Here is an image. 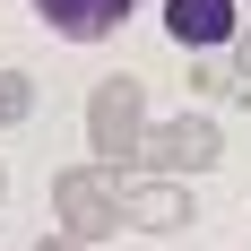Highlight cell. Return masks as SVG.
Instances as JSON below:
<instances>
[{
  "label": "cell",
  "instance_id": "6da1fadb",
  "mask_svg": "<svg viewBox=\"0 0 251 251\" xmlns=\"http://www.w3.org/2000/svg\"><path fill=\"white\" fill-rule=\"evenodd\" d=\"M87 148H96V165H113V174H139V148H148V87L130 70L96 78V96H87Z\"/></svg>",
  "mask_w": 251,
  "mask_h": 251
},
{
  "label": "cell",
  "instance_id": "7a4b0ae2",
  "mask_svg": "<svg viewBox=\"0 0 251 251\" xmlns=\"http://www.w3.org/2000/svg\"><path fill=\"white\" fill-rule=\"evenodd\" d=\"M122 191H130V174H113V165H61V174H52V217H61V234H78V243L130 234Z\"/></svg>",
  "mask_w": 251,
  "mask_h": 251
},
{
  "label": "cell",
  "instance_id": "3957f363",
  "mask_svg": "<svg viewBox=\"0 0 251 251\" xmlns=\"http://www.w3.org/2000/svg\"><path fill=\"white\" fill-rule=\"evenodd\" d=\"M217 156H226V130H217V113H174L165 130H148V148H139V174H217Z\"/></svg>",
  "mask_w": 251,
  "mask_h": 251
},
{
  "label": "cell",
  "instance_id": "277c9868",
  "mask_svg": "<svg viewBox=\"0 0 251 251\" xmlns=\"http://www.w3.org/2000/svg\"><path fill=\"white\" fill-rule=\"evenodd\" d=\"M122 217H130V234H191L200 226V200H191L182 174H139L122 191Z\"/></svg>",
  "mask_w": 251,
  "mask_h": 251
},
{
  "label": "cell",
  "instance_id": "5b68a950",
  "mask_svg": "<svg viewBox=\"0 0 251 251\" xmlns=\"http://www.w3.org/2000/svg\"><path fill=\"white\" fill-rule=\"evenodd\" d=\"M156 18H165V35L182 52H226L243 35V0H165Z\"/></svg>",
  "mask_w": 251,
  "mask_h": 251
},
{
  "label": "cell",
  "instance_id": "8992f818",
  "mask_svg": "<svg viewBox=\"0 0 251 251\" xmlns=\"http://www.w3.org/2000/svg\"><path fill=\"white\" fill-rule=\"evenodd\" d=\"M35 18H44L61 44H104V35L122 26L113 9H104V0H35Z\"/></svg>",
  "mask_w": 251,
  "mask_h": 251
},
{
  "label": "cell",
  "instance_id": "52a82bcc",
  "mask_svg": "<svg viewBox=\"0 0 251 251\" xmlns=\"http://www.w3.org/2000/svg\"><path fill=\"white\" fill-rule=\"evenodd\" d=\"M234 96H251L243 70H234V52L226 61H217V52H191V104H234Z\"/></svg>",
  "mask_w": 251,
  "mask_h": 251
},
{
  "label": "cell",
  "instance_id": "ba28073f",
  "mask_svg": "<svg viewBox=\"0 0 251 251\" xmlns=\"http://www.w3.org/2000/svg\"><path fill=\"white\" fill-rule=\"evenodd\" d=\"M26 113H35V78H26V70H0V130H18Z\"/></svg>",
  "mask_w": 251,
  "mask_h": 251
},
{
  "label": "cell",
  "instance_id": "9c48e42d",
  "mask_svg": "<svg viewBox=\"0 0 251 251\" xmlns=\"http://www.w3.org/2000/svg\"><path fill=\"white\" fill-rule=\"evenodd\" d=\"M226 52H234V70H243V87H251V26H243V35H234Z\"/></svg>",
  "mask_w": 251,
  "mask_h": 251
},
{
  "label": "cell",
  "instance_id": "30bf717a",
  "mask_svg": "<svg viewBox=\"0 0 251 251\" xmlns=\"http://www.w3.org/2000/svg\"><path fill=\"white\" fill-rule=\"evenodd\" d=\"M35 251H87V243H78V234H52V243H35Z\"/></svg>",
  "mask_w": 251,
  "mask_h": 251
},
{
  "label": "cell",
  "instance_id": "8fae6325",
  "mask_svg": "<svg viewBox=\"0 0 251 251\" xmlns=\"http://www.w3.org/2000/svg\"><path fill=\"white\" fill-rule=\"evenodd\" d=\"M113 18H139V0H113Z\"/></svg>",
  "mask_w": 251,
  "mask_h": 251
},
{
  "label": "cell",
  "instance_id": "7c38bea8",
  "mask_svg": "<svg viewBox=\"0 0 251 251\" xmlns=\"http://www.w3.org/2000/svg\"><path fill=\"white\" fill-rule=\"evenodd\" d=\"M0 200H9V165H0Z\"/></svg>",
  "mask_w": 251,
  "mask_h": 251
},
{
  "label": "cell",
  "instance_id": "4fadbf2b",
  "mask_svg": "<svg viewBox=\"0 0 251 251\" xmlns=\"http://www.w3.org/2000/svg\"><path fill=\"white\" fill-rule=\"evenodd\" d=\"M87 251H113V243H87Z\"/></svg>",
  "mask_w": 251,
  "mask_h": 251
},
{
  "label": "cell",
  "instance_id": "5bb4252c",
  "mask_svg": "<svg viewBox=\"0 0 251 251\" xmlns=\"http://www.w3.org/2000/svg\"><path fill=\"white\" fill-rule=\"evenodd\" d=\"M243 9H251V0H243Z\"/></svg>",
  "mask_w": 251,
  "mask_h": 251
}]
</instances>
